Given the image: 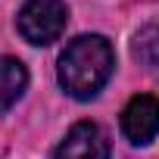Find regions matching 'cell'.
Listing matches in <instances>:
<instances>
[{
    "label": "cell",
    "mask_w": 159,
    "mask_h": 159,
    "mask_svg": "<svg viewBox=\"0 0 159 159\" xmlns=\"http://www.w3.org/2000/svg\"><path fill=\"white\" fill-rule=\"evenodd\" d=\"M122 134L134 147H147L159 137V97L137 94L122 109Z\"/></svg>",
    "instance_id": "cell-3"
},
{
    "label": "cell",
    "mask_w": 159,
    "mask_h": 159,
    "mask_svg": "<svg viewBox=\"0 0 159 159\" xmlns=\"http://www.w3.org/2000/svg\"><path fill=\"white\" fill-rule=\"evenodd\" d=\"M116 69V50L103 34H81L66 44L59 53L56 78L59 88L75 100H91L97 97Z\"/></svg>",
    "instance_id": "cell-1"
},
{
    "label": "cell",
    "mask_w": 159,
    "mask_h": 159,
    "mask_svg": "<svg viewBox=\"0 0 159 159\" xmlns=\"http://www.w3.org/2000/svg\"><path fill=\"white\" fill-rule=\"evenodd\" d=\"M53 159H109V140L97 122H75L56 143Z\"/></svg>",
    "instance_id": "cell-4"
},
{
    "label": "cell",
    "mask_w": 159,
    "mask_h": 159,
    "mask_svg": "<svg viewBox=\"0 0 159 159\" xmlns=\"http://www.w3.org/2000/svg\"><path fill=\"white\" fill-rule=\"evenodd\" d=\"M19 34L34 47H50L69 25V7L62 0H25L16 16Z\"/></svg>",
    "instance_id": "cell-2"
},
{
    "label": "cell",
    "mask_w": 159,
    "mask_h": 159,
    "mask_svg": "<svg viewBox=\"0 0 159 159\" xmlns=\"http://www.w3.org/2000/svg\"><path fill=\"white\" fill-rule=\"evenodd\" d=\"M28 88V72L19 59L13 56H0V112H7L10 106H16L22 100Z\"/></svg>",
    "instance_id": "cell-5"
}]
</instances>
